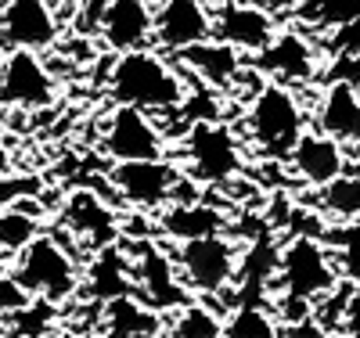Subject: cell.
Segmentation results:
<instances>
[{
  "instance_id": "obj_1",
  "label": "cell",
  "mask_w": 360,
  "mask_h": 338,
  "mask_svg": "<svg viewBox=\"0 0 360 338\" xmlns=\"http://www.w3.org/2000/svg\"><path fill=\"white\" fill-rule=\"evenodd\" d=\"M191 86L184 79V69L173 65L162 51L141 47L115 54L108 69V98L112 105H130L152 115H176L184 108Z\"/></svg>"
},
{
  "instance_id": "obj_2",
  "label": "cell",
  "mask_w": 360,
  "mask_h": 338,
  "mask_svg": "<svg viewBox=\"0 0 360 338\" xmlns=\"http://www.w3.org/2000/svg\"><path fill=\"white\" fill-rule=\"evenodd\" d=\"M242 126H245L242 137L259 151L263 159L285 162L292 155V148L299 144V137L310 130V108L299 101V94L292 86L263 79L256 86V94L249 98Z\"/></svg>"
},
{
  "instance_id": "obj_3",
  "label": "cell",
  "mask_w": 360,
  "mask_h": 338,
  "mask_svg": "<svg viewBox=\"0 0 360 338\" xmlns=\"http://www.w3.org/2000/svg\"><path fill=\"white\" fill-rule=\"evenodd\" d=\"M8 278L37 302H51V306H62L69 302L79 288H83V270L72 259L69 245L58 241L54 234H40L29 249H22L11 266H8Z\"/></svg>"
},
{
  "instance_id": "obj_4",
  "label": "cell",
  "mask_w": 360,
  "mask_h": 338,
  "mask_svg": "<svg viewBox=\"0 0 360 338\" xmlns=\"http://www.w3.org/2000/svg\"><path fill=\"white\" fill-rule=\"evenodd\" d=\"M342 281V270L324 245V238L288 234L278 249V270H274V299H303L321 302L328 292H335Z\"/></svg>"
},
{
  "instance_id": "obj_5",
  "label": "cell",
  "mask_w": 360,
  "mask_h": 338,
  "mask_svg": "<svg viewBox=\"0 0 360 338\" xmlns=\"http://www.w3.org/2000/svg\"><path fill=\"white\" fill-rule=\"evenodd\" d=\"M180 169L195 183H231L245 169L242 137L224 119H198L188 122L180 134Z\"/></svg>"
},
{
  "instance_id": "obj_6",
  "label": "cell",
  "mask_w": 360,
  "mask_h": 338,
  "mask_svg": "<svg viewBox=\"0 0 360 338\" xmlns=\"http://www.w3.org/2000/svg\"><path fill=\"white\" fill-rule=\"evenodd\" d=\"M173 263L180 273V285L191 295H227L238 285L242 270V245L227 230L209 234L195 241H180L173 249Z\"/></svg>"
},
{
  "instance_id": "obj_7",
  "label": "cell",
  "mask_w": 360,
  "mask_h": 338,
  "mask_svg": "<svg viewBox=\"0 0 360 338\" xmlns=\"http://www.w3.org/2000/svg\"><path fill=\"white\" fill-rule=\"evenodd\" d=\"M105 180L130 209H141V212H155V209H166L169 202H180L184 198L180 188L191 183V176L169 155L141 159V162H112Z\"/></svg>"
},
{
  "instance_id": "obj_8",
  "label": "cell",
  "mask_w": 360,
  "mask_h": 338,
  "mask_svg": "<svg viewBox=\"0 0 360 338\" xmlns=\"http://www.w3.org/2000/svg\"><path fill=\"white\" fill-rule=\"evenodd\" d=\"M101 151L112 162H141V159H166L169 134L152 115L130 105H112L101 126Z\"/></svg>"
},
{
  "instance_id": "obj_9",
  "label": "cell",
  "mask_w": 360,
  "mask_h": 338,
  "mask_svg": "<svg viewBox=\"0 0 360 338\" xmlns=\"http://www.w3.org/2000/svg\"><path fill=\"white\" fill-rule=\"evenodd\" d=\"M58 79L40 51H4L0 61V105L18 112H40L54 105Z\"/></svg>"
},
{
  "instance_id": "obj_10",
  "label": "cell",
  "mask_w": 360,
  "mask_h": 338,
  "mask_svg": "<svg viewBox=\"0 0 360 338\" xmlns=\"http://www.w3.org/2000/svg\"><path fill=\"white\" fill-rule=\"evenodd\" d=\"M62 18L51 0H0V51H51Z\"/></svg>"
},
{
  "instance_id": "obj_11",
  "label": "cell",
  "mask_w": 360,
  "mask_h": 338,
  "mask_svg": "<svg viewBox=\"0 0 360 338\" xmlns=\"http://www.w3.org/2000/svg\"><path fill=\"white\" fill-rule=\"evenodd\" d=\"M130 249H134V256H130L134 285L141 288L144 302L152 306L155 313L180 310V306L191 302V292L180 285V273H176L173 252H159L152 241H134Z\"/></svg>"
},
{
  "instance_id": "obj_12",
  "label": "cell",
  "mask_w": 360,
  "mask_h": 338,
  "mask_svg": "<svg viewBox=\"0 0 360 338\" xmlns=\"http://www.w3.org/2000/svg\"><path fill=\"white\" fill-rule=\"evenodd\" d=\"M209 11H213V40L231 44L245 58H256L263 47H270V40L281 33L274 15L245 4V0H220V4L209 8Z\"/></svg>"
},
{
  "instance_id": "obj_13",
  "label": "cell",
  "mask_w": 360,
  "mask_h": 338,
  "mask_svg": "<svg viewBox=\"0 0 360 338\" xmlns=\"http://www.w3.org/2000/svg\"><path fill=\"white\" fill-rule=\"evenodd\" d=\"M213 40V11L205 0H166L155 8V44L162 54H180Z\"/></svg>"
},
{
  "instance_id": "obj_14",
  "label": "cell",
  "mask_w": 360,
  "mask_h": 338,
  "mask_svg": "<svg viewBox=\"0 0 360 338\" xmlns=\"http://www.w3.org/2000/svg\"><path fill=\"white\" fill-rule=\"evenodd\" d=\"M285 166H288V173L299 183H307V188L321 191L335 176L346 173V148L339 141H332L328 134H321V130L310 126L303 137H299V144L292 148V155L285 159Z\"/></svg>"
},
{
  "instance_id": "obj_15",
  "label": "cell",
  "mask_w": 360,
  "mask_h": 338,
  "mask_svg": "<svg viewBox=\"0 0 360 338\" xmlns=\"http://www.w3.org/2000/svg\"><path fill=\"white\" fill-rule=\"evenodd\" d=\"M252 69L274 83L295 86V83H310L317 72V54L310 47V40L303 33H292V29H281V33L270 40V47H263L252 58Z\"/></svg>"
},
{
  "instance_id": "obj_16",
  "label": "cell",
  "mask_w": 360,
  "mask_h": 338,
  "mask_svg": "<svg viewBox=\"0 0 360 338\" xmlns=\"http://www.w3.org/2000/svg\"><path fill=\"white\" fill-rule=\"evenodd\" d=\"M98 37L112 54H127L155 44V4H148V0H108Z\"/></svg>"
},
{
  "instance_id": "obj_17",
  "label": "cell",
  "mask_w": 360,
  "mask_h": 338,
  "mask_svg": "<svg viewBox=\"0 0 360 338\" xmlns=\"http://www.w3.org/2000/svg\"><path fill=\"white\" fill-rule=\"evenodd\" d=\"M314 130L332 141L360 144V86L353 79H332L314 101Z\"/></svg>"
},
{
  "instance_id": "obj_18",
  "label": "cell",
  "mask_w": 360,
  "mask_h": 338,
  "mask_svg": "<svg viewBox=\"0 0 360 338\" xmlns=\"http://www.w3.org/2000/svg\"><path fill=\"white\" fill-rule=\"evenodd\" d=\"M180 69L191 72L198 83H205L209 90H234L238 79L245 76V54L234 51L231 44H220V40H205V44H195L188 51H180Z\"/></svg>"
},
{
  "instance_id": "obj_19",
  "label": "cell",
  "mask_w": 360,
  "mask_h": 338,
  "mask_svg": "<svg viewBox=\"0 0 360 338\" xmlns=\"http://www.w3.org/2000/svg\"><path fill=\"white\" fill-rule=\"evenodd\" d=\"M62 223H65V230H69L76 241L90 245L94 252L108 249V245L115 241V234H119L115 212H112L94 191H76V195L65 202V209H62Z\"/></svg>"
},
{
  "instance_id": "obj_20",
  "label": "cell",
  "mask_w": 360,
  "mask_h": 338,
  "mask_svg": "<svg viewBox=\"0 0 360 338\" xmlns=\"http://www.w3.org/2000/svg\"><path fill=\"white\" fill-rule=\"evenodd\" d=\"M155 230L169 241H195V238H209V234H224L227 230V216L217 205L205 202H169L166 209H159Z\"/></svg>"
},
{
  "instance_id": "obj_21",
  "label": "cell",
  "mask_w": 360,
  "mask_h": 338,
  "mask_svg": "<svg viewBox=\"0 0 360 338\" xmlns=\"http://www.w3.org/2000/svg\"><path fill=\"white\" fill-rule=\"evenodd\" d=\"M40 234H44L40 230V195L18 198V202L0 209V249H4L11 259L22 249H29Z\"/></svg>"
},
{
  "instance_id": "obj_22",
  "label": "cell",
  "mask_w": 360,
  "mask_h": 338,
  "mask_svg": "<svg viewBox=\"0 0 360 338\" xmlns=\"http://www.w3.org/2000/svg\"><path fill=\"white\" fill-rule=\"evenodd\" d=\"M83 285L94 299H119V295H130L134 285V266L130 259L119 252V249H101L90 263V270L83 273Z\"/></svg>"
},
{
  "instance_id": "obj_23",
  "label": "cell",
  "mask_w": 360,
  "mask_h": 338,
  "mask_svg": "<svg viewBox=\"0 0 360 338\" xmlns=\"http://www.w3.org/2000/svg\"><path fill=\"white\" fill-rule=\"evenodd\" d=\"M155 324H162V320L144 299H134V295L108 299V331H112V338H148L155 331Z\"/></svg>"
},
{
  "instance_id": "obj_24",
  "label": "cell",
  "mask_w": 360,
  "mask_h": 338,
  "mask_svg": "<svg viewBox=\"0 0 360 338\" xmlns=\"http://www.w3.org/2000/svg\"><path fill=\"white\" fill-rule=\"evenodd\" d=\"M224 338H285V334L274 310H266L263 302L242 299L224 317Z\"/></svg>"
},
{
  "instance_id": "obj_25",
  "label": "cell",
  "mask_w": 360,
  "mask_h": 338,
  "mask_svg": "<svg viewBox=\"0 0 360 338\" xmlns=\"http://www.w3.org/2000/svg\"><path fill=\"white\" fill-rule=\"evenodd\" d=\"M321 216L328 223H356L360 220V173H342L328 188L317 191Z\"/></svg>"
},
{
  "instance_id": "obj_26",
  "label": "cell",
  "mask_w": 360,
  "mask_h": 338,
  "mask_svg": "<svg viewBox=\"0 0 360 338\" xmlns=\"http://www.w3.org/2000/svg\"><path fill=\"white\" fill-rule=\"evenodd\" d=\"M169 338H224V317L205 302L180 306L169 320Z\"/></svg>"
},
{
  "instance_id": "obj_27",
  "label": "cell",
  "mask_w": 360,
  "mask_h": 338,
  "mask_svg": "<svg viewBox=\"0 0 360 338\" xmlns=\"http://www.w3.org/2000/svg\"><path fill=\"white\" fill-rule=\"evenodd\" d=\"M108 0H72V33L76 37H98L105 22Z\"/></svg>"
},
{
  "instance_id": "obj_28",
  "label": "cell",
  "mask_w": 360,
  "mask_h": 338,
  "mask_svg": "<svg viewBox=\"0 0 360 338\" xmlns=\"http://www.w3.org/2000/svg\"><path fill=\"white\" fill-rule=\"evenodd\" d=\"M44 191V180L40 176H25V173H8L0 180V209L18 202V198H29V195H40Z\"/></svg>"
},
{
  "instance_id": "obj_29",
  "label": "cell",
  "mask_w": 360,
  "mask_h": 338,
  "mask_svg": "<svg viewBox=\"0 0 360 338\" xmlns=\"http://www.w3.org/2000/svg\"><path fill=\"white\" fill-rule=\"evenodd\" d=\"M335 338H360V288L346 302V313L339 320V334Z\"/></svg>"
},
{
  "instance_id": "obj_30",
  "label": "cell",
  "mask_w": 360,
  "mask_h": 338,
  "mask_svg": "<svg viewBox=\"0 0 360 338\" xmlns=\"http://www.w3.org/2000/svg\"><path fill=\"white\" fill-rule=\"evenodd\" d=\"M245 4H252V8H259V11H266V15H288L299 0H245Z\"/></svg>"
},
{
  "instance_id": "obj_31",
  "label": "cell",
  "mask_w": 360,
  "mask_h": 338,
  "mask_svg": "<svg viewBox=\"0 0 360 338\" xmlns=\"http://www.w3.org/2000/svg\"><path fill=\"white\" fill-rule=\"evenodd\" d=\"M11 169H15V162H11V148L4 144V137H0V180H4Z\"/></svg>"
},
{
  "instance_id": "obj_32",
  "label": "cell",
  "mask_w": 360,
  "mask_h": 338,
  "mask_svg": "<svg viewBox=\"0 0 360 338\" xmlns=\"http://www.w3.org/2000/svg\"><path fill=\"white\" fill-rule=\"evenodd\" d=\"M8 266H11V256H8L4 249H0V278H4V273H8Z\"/></svg>"
},
{
  "instance_id": "obj_33",
  "label": "cell",
  "mask_w": 360,
  "mask_h": 338,
  "mask_svg": "<svg viewBox=\"0 0 360 338\" xmlns=\"http://www.w3.org/2000/svg\"><path fill=\"white\" fill-rule=\"evenodd\" d=\"M4 122H8V108L0 105V137H4Z\"/></svg>"
},
{
  "instance_id": "obj_34",
  "label": "cell",
  "mask_w": 360,
  "mask_h": 338,
  "mask_svg": "<svg viewBox=\"0 0 360 338\" xmlns=\"http://www.w3.org/2000/svg\"><path fill=\"white\" fill-rule=\"evenodd\" d=\"M148 4H155V8H159V4H166V0H148Z\"/></svg>"
},
{
  "instance_id": "obj_35",
  "label": "cell",
  "mask_w": 360,
  "mask_h": 338,
  "mask_svg": "<svg viewBox=\"0 0 360 338\" xmlns=\"http://www.w3.org/2000/svg\"><path fill=\"white\" fill-rule=\"evenodd\" d=\"M0 61H4V51H0Z\"/></svg>"
}]
</instances>
